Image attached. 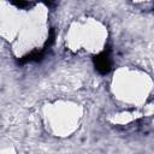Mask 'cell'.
Masks as SVG:
<instances>
[{
	"label": "cell",
	"instance_id": "cell-1",
	"mask_svg": "<svg viewBox=\"0 0 154 154\" xmlns=\"http://www.w3.org/2000/svg\"><path fill=\"white\" fill-rule=\"evenodd\" d=\"M94 65H95V69L102 73V75H106L111 71L112 69V59H111V49L109 48H106L103 49L100 54H97L95 58H94Z\"/></svg>",
	"mask_w": 154,
	"mask_h": 154
},
{
	"label": "cell",
	"instance_id": "cell-2",
	"mask_svg": "<svg viewBox=\"0 0 154 154\" xmlns=\"http://www.w3.org/2000/svg\"><path fill=\"white\" fill-rule=\"evenodd\" d=\"M17 7H30L32 6L31 2H28V1H17V2H13Z\"/></svg>",
	"mask_w": 154,
	"mask_h": 154
}]
</instances>
